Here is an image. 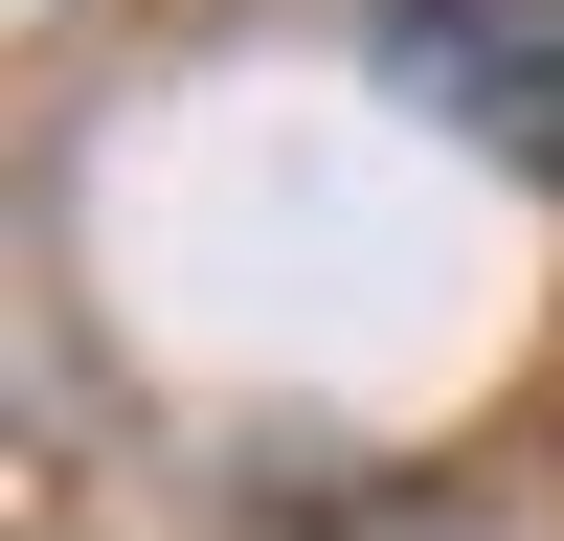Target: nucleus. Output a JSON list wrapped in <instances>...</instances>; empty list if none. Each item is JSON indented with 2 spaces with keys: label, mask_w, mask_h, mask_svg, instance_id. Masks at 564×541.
<instances>
[{
  "label": "nucleus",
  "mask_w": 564,
  "mask_h": 541,
  "mask_svg": "<svg viewBox=\"0 0 564 541\" xmlns=\"http://www.w3.org/2000/svg\"><path fill=\"white\" fill-rule=\"evenodd\" d=\"M384 90L430 135H475V158H520V180H564V0H384Z\"/></svg>",
  "instance_id": "obj_1"
}]
</instances>
